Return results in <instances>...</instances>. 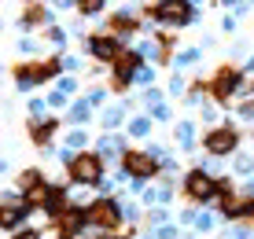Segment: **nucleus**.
Instances as JSON below:
<instances>
[{
  "label": "nucleus",
  "mask_w": 254,
  "mask_h": 239,
  "mask_svg": "<svg viewBox=\"0 0 254 239\" xmlns=\"http://www.w3.org/2000/svg\"><path fill=\"white\" fill-rule=\"evenodd\" d=\"M66 170L74 177V184H100V177H103L100 155H74L66 162Z\"/></svg>",
  "instance_id": "nucleus-1"
},
{
  "label": "nucleus",
  "mask_w": 254,
  "mask_h": 239,
  "mask_svg": "<svg viewBox=\"0 0 254 239\" xmlns=\"http://www.w3.org/2000/svg\"><path fill=\"white\" fill-rule=\"evenodd\" d=\"M203 144H206V151L214 155V158H225V155H232V151H236V144H240V132H236L232 125H221V129H210Z\"/></svg>",
  "instance_id": "nucleus-2"
},
{
  "label": "nucleus",
  "mask_w": 254,
  "mask_h": 239,
  "mask_svg": "<svg viewBox=\"0 0 254 239\" xmlns=\"http://www.w3.org/2000/svg\"><path fill=\"white\" fill-rule=\"evenodd\" d=\"M89 221H92V225H100V228H115L118 221H122L118 202H115V199H100V202H92V206H89Z\"/></svg>",
  "instance_id": "nucleus-3"
},
{
  "label": "nucleus",
  "mask_w": 254,
  "mask_h": 239,
  "mask_svg": "<svg viewBox=\"0 0 254 239\" xmlns=\"http://www.w3.org/2000/svg\"><path fill=\"white\" fill-rule=\"evenodd\" d=\"M147 15H155V19H162L170 26H185L191 19V4H155V7H147Z\"/></svg>",
  "instance_id": "nucleus-4"
},
{
  "label": "nucleus",
  "mask_w": 254,
  "mask_h": 239,
  "mask_svg": "<svg viewBox=\"0 0 254 239\" xmlns=\"http://www.w3.org/2000/svg\"><path fill=\"white\" fill-rule=\"evenodd\" d=\"M236 85H240V70L221 66V70H217V77L210 81V92H214L217 100H229V96L236 92Z\"/></svg>",
  "instance_id": "nucleus-5"
},
{
  "label": "nucleus",
  "mask_w": 254,
  "mask_h": 239,
  "mask_svg": "<svg viewBox=\"0 0 254 239\" xmlns=\"http://www.w3.org/2000/svg\"><path fill=\"white\" fill-rule=\"evenodd\" d=\"M85 221H89V214H85V210H77V206H70L63 217L59 221H52V225H56V232L63 236V239H74L77 236V228L85 225Z\"/></svg>",
  "instance_id": "nucleus-6"
},
{
  "label": "nucleus",
  "mask_w": 254,
  "mask_h": 239,
  "mask_svg": "<svg viewBox=\"0 0 254 239\" xmlns=\"http://www.w3.org/2000/svg\"><path fill=\"white\" fill-rule=\"evenodd\" d=\"M185 184H188V195L195 199V202H199V199H210V195L217 191V180H210V177H206L203 170H191Z\"/></svg>",
  "instance_id": "nucleus-7"
},
{
  "label": "nucleus",
  "mask_w": 254,
  "mask_h": 239,
  "mask_svg": "<svg viewBox=\"0 0 254 239\" xmlns=\"http://www.w3.org/2000/svg\"><path fill=\"white\" fill-rule=\"evenodd\" d=\"M126 170L133 177H151L155 170H159V162H155V155H144V151H126Z\"/></svg>",
  "instance_id": "nucleus-8"
},
{
  "label": "nucleus",
  "mask_w": 254,
  "mask_h": 239,
  "mask_svg": "<svg viewBox=\"0 0 254 239\" xmlns=\"http://www.w3.org/2000/svg\"><path fill=\"white\" fill-rule=\"evenodd\" d=\"M89 48H92L100 59H118V44L111 41V37H92V41H89Z\"/></svg>",
  "instance_id": "nucleus-9"
},
{
  "label": "nucleus",
  "mask_w": 254,
  "mask_h": 239,
  "mask_svg": "<svg viewBox=\"0 0 254 239\" xmlns=\"http://www.w3.org/2000/svg\"><path fill=\"white\" fill-rule=\"evenodd\" d=\"M52 132H56V121H37V125H33V140H37V144H48Z\"/></svg>",
  "instance_id": "nucleus-10"
},
{
  "label": "nucleus",
  "mask_w": 254,
  "mask_h": 239,
  "mask_svg": "<svg viewBox=\"0 0 254 239\" xmlns=\"http://www.w3.org/2000/svg\"><path fill=\"white\" fill-rule=\"evenodd\" d=\"M19 188H22V191H33V188H41V173H37V170H26V173L19 177Z\"/></svg>",
  "instance_id": "nucleus-11"
},
{
  "label": "nucleus",
  "mask_w": 254,
  "mask_h": 239,
  "mask_svg": "<svg viewBox=\"0 0 254 239\" xmlns=\"http://www.w3.org/2000/svg\"><path fill=\"white\" fill-rule=\"evenodd\" d=\"M77 7H81L85 15H96V11L103 7V0H85V4H77Z\"/></svg>",
  "instance_id": "nucleus-12"
},
{
  "label": "nucleus",
  "mask_w": 254,
  "mask_h": 239,
  "mask_svg": "<svg viewBox=\"0 0 254 239\" xmlns=\"http://www.w3.org/2000/svg\"><path fill=\"white\" fill-rule=\"evenodd\" d=\"M45 19V7H30V11H26V19L22 22H41Z\"/></svg>",
  "instance_id": "nucleus-13"
},
{
  "label": "nucleus",
  "mask_w": 254,
  "mask_h": 239,
  "mask_svg": "<svg viewBox=\"0 0 254 239\" xmlns=\"http://www.w3.org/2000/svg\"><path fill=\"white\" fill-rule=\"evenodd\" d=\"M133 132H136V136H140V132H147V118H136L133 121Z\"/></svg>",
  "instance_id": "nucleus-14"
},
{
  "label": "nucleus",
  "mask_w": 254,
  "mask_h": 239,
  "mask_svg": "<svg viewBox=\"0 0 254 239\" xmlns=\"http://www.w3.org/2000/svg\"><path fill=\"white\" fill-rule=\"evenodd\" d=\"M15 239H41L37 232H33V228H26V232H19V236H15Z\"/></svg>",
  "instance_id": "nucleus-15"
}]
</instances>
